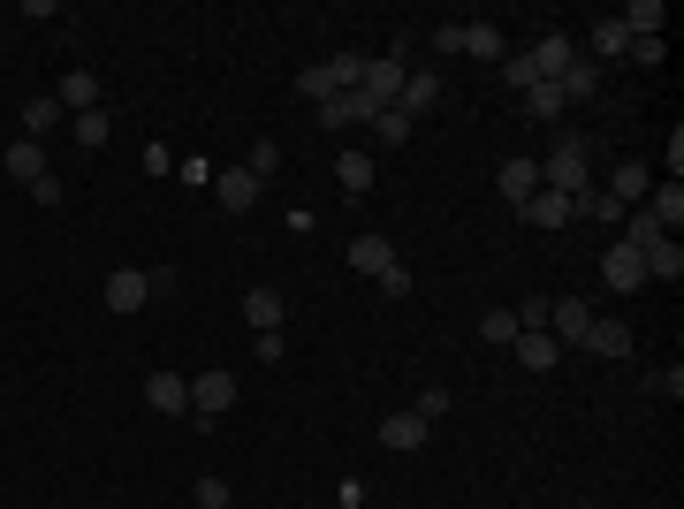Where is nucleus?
<instances>
[{
    "label": "nucleus",
    "mask_w": 684,
    "mask_h": 509,
    "mask_svg": "<svg viewBox=\"0 0 684 509\" xmlns=\"http://www.w3.org/2000/svg\"><path fill=\"white\" fill-rule=\"evenodd\" d=\"M578 350H594V358H632V327L594 312V327H586V342H578Z\"/></svg>",
    "instance_id": "obj_18"
},
{
    "label": "nucleus",
    "mask_w": 684,
    "mask_h": 509,
    "mask_svg": "<svg viewBox=\"0 0 684 509\" xmlns=\"http://www.w3.org/2000/svg\"><path fill=\"white\" fill-rule=\"evenodd\" d=\"M244 327L274 335V327H282V297H274V290H244Z\"/></svg>",
    "instance_id": "obj_27"
},
{
    "label": "nucleus",
    "mask_w": 684,
    "mask_h": 509,
    "mask_svg": "<svg viewBox=\"0 0 684 509\" xmlns=\"http://www.w3.org/2000/svg\"><path fill=\"white\" fill-rule=\"evenodd\" d=\"M145 403H153L160 419H183V411H190V381H183V373H145Z\"/></svg>",
    "instance_id": "obj_9"
},
{
    "label": "nucleus",
    "mask_w": 684,
    "mask_h": 509,
    "mask_svg": "<svg viewBox=\"0 0 684 509\" xmlns=\"http://www.w3.org/2000/svg\"><path fill=\"white\" fill-rule=\"evenodd\" d=\"M236 388H244V381H236V373H221V365H214V373H198V381H190V419L214 425L221 411L236 403Z\"/></svg>",
    "instance_id": "obj_3"
},
{
    "label": "nucleus",
    "mask_w": 684,
    "mask_h": 509,
    "mask_svg": "<svg viewBox=\"0 0 684 509\" xmlns=\"http://www.w3.org/2000/svg\"><path fill=\"white\" fill-rule=\"evenodd\" d=\"M252 175H258V183H274V175H282V145H252Z\"/></svg>",
    "instance_id": "obj_38"
},
{
    "label": "nucleus",
    "mask_w": 684,
    "mask_h": 509,
    "mask_svg": "<svg viewBox=\"0 0 684 509\" xmlns=\"http://www.w3.org/2000/svg\"><path fill=\"white\" fill-rule=\"evenodd\" d=\"M525 61H532V77H540V85H556L563 69H570V61H578V39H563V31H548V39L532 46V53H525Z\"/></svg>",
    "instance_id": "obj_8"
},
{
    "label": "nucleus",
    "mask_w": 684,
    "mask_h": 509,
    "mask_svg": "<svg viewBox=\"0 0 684 509\" xmlns=\"http://www.w3.org/2000/svg\"><path fill=\"white\" fill-rule=\"evenodd\" d=\"M433 99H441V77L419 69V77H403V91H395V115H411V123H419V115H433Z\"/></svg>",
    "instance_id": "obj_16"
},
{
    "label": "nucleus",
    "mask_w": 684,
    "mask_h": 509,
    "mask_svg": "<svg viewBox=\"0 0 684 509\" xmlns=\"http://www.w3.org/2000/svg\"><path fill=\"white\" fill-rule=\"evenodd\" d=\"M639 388H654V395H670V403H677V395H684V365H662V373H646Z\"/></svg>",
    "instance_id": "obj_36"
},
{
    "label": "nucleus",
    "mask_w": 684,
    "mask_h": 509,
    "mask_svg": "<svg viewBox=\"0 0 684 509\" xmlns=\"http://www.w3.org/2000/svg\"><path fill=\"white\" fill-rule=\"evenodd\" d=\"M46 129H61V99H53V91L23 99V137H46Z\"/></svg>",
    "instance_id": "obj_28"
},
{
    "label": "nucleus",
    "mask_w": 684,
    "mask_h": 509,
    "mask_svg": "<svg viewBox=\"0 0 684 509\" xmlns=\"http://www.w3.org/2000/svg\"><path fill=\"white\" fill-rule=\"evenodd\" d=\"M373 115H381V107H373L365 91H342V99H328V107H320V129H350V123L373 129Z\"/></svg>",
    "instance_id": "obj_14"
},
{
    "label": "nucleus",
    "mask_w": 684,
    "mask_h": 509,
    "mask_svg": "<svg viewBox=\"0 0 684 509\" xmlns=\"http://www.w3.org/2000/svg\"><path fill=\"white\" fill-rule=\"evenodd\" d=\"M495 190H502L510 206H525V198L540 190V160H502V175H495Z\"/></svg>",
    "instance_id": "obj_22"
},
{
    "label": "nucleus",
    "mask_w": 684,
    "mask_h": 509,
    "mask_svg": "<svg viewBox=\"0 0 684 509\" xmlns=\"http://www.w3.org/2000/svg\"><path fill=\"white\" fill-rule=\"evenodd\" d=\"M433 53H465V23H433Z\"/></svg>",
    "instance_id": "obj_39"
},
{
    "label": "nucleus",
    "mask_w": 684,
    "mask_h": 509,
    "mask_svg": "<svg viewBox=\"0 0 684 509\" xmlns=\"http://www.w3.org/2000/svg\"><path fill=\"white\" fill-rule=\"evenodd\" d=\"M441 411H449V388H419V419H441Z\"/></svg>",
    "instance_id": "obj_40"
},
{
    "label": "nucleus",
    "mask_w": 684,
    "mask_h": 509,
    "mask_svg": "<svg viewBox=\"0 0 684 509\" xmlns=\"http://www.w3.org/2000/svg\"><path fill=\"white\" fill-rule=\"evenodd\" d=\"M381 449H427V419H419V411H395V419H381Z\"/></svg>",
    "instance_id": "obj_24"
},
{
    "label": "nucleus",
    "mask_w": 684,
    "mask_h": 509,
    "mask_svg": "<svg viewBox=\"0 0 684 509\" xmlns=\"http://www.w3.org/2000/svg\"><path fill=\"white\" fill-rule=\"evenodd\" d=\"M411 115H395V107H381V115H373V137H381V145H403V137H411Z\"/></svg>",
    "instance_id": "obj_31"
},
{
    "label": "nucleus",
    "mask_w": 684,
    "mask_h": 509,
    "mask_svg": "<svg viewBox=\"0 0 684 509\" xmlns=\"http://www.w3.org/2000/svg\"><path fill=\"white\" fill-rule=\"evenodd\" d=\"M624 61H639V69H662V39H632V53Z\"/></svg>",
    "instance_id": "obj_41"
},
{
    "label": "nucleus",
    "mask_w": 684,
    "mask_h": 509,
    "mask_svg": "<svg viewBox=\"0 0 684 509\" xmlns=\"http://www.w3.org/2000/svg\"><path fill=\"white\" fill-rule=\"evenodd\" d=\"M600 274H608V290H616V297H632V290L646 282V266H639V252H632V244H608Z\"/></svg>",
    "instance_id": "obj_13"
},
{
    "label": "nucleus",
    "mask_w": 684,
    "mask_h": 509,
    "mask_svg": "<svg viewBox=\"0 0 684 509\" xmlns=\"http://www.w3.org/2000/svg\"><path fill=\"white\" fill-rule=\"evenodd\" d=\"M639 213L654 221V228H662V236H677V228H684V183H654Z\"/></svg>",
    "instance_id": "obj_10"
},
{
    "label": "nucleus",
    "mask_w": 684,
    "mask_h": 509,
    "mask_svg": "<svg viewBox=\"0 0 684 509\" xmlns=\"http://www.w3.org/2000/svg\"><path fill=\"white\" fill-rule=\"evenodd\" d=\"M479 335L495 342V350H510V342H517V312H487V320H479Z\"/></svg>",
    "instance_id": "obj_33"
},
{
    "label": "nucleus",
    "mask_w": 684,
    "mask_h": 509,
    "mask_svg": "<svg viewBox=\"0 0 684 509\" xmlns=\"http://www.w3.org/2000/svg\"><path fill=\"white\" fill-rule=\"evenodd\" d=\"M53 99H61V115H91V107H99V77H91V69H61V91H53Z\"/></svg>",
    "instance_id": "obj_15"
},
{
    "label": "nucleus",
    "mask_w": 684,
    "mask_h": 509,
    "mask_svg": "<svg viewBox=\"0 0 684 509\" xmlns=\"http://www.w3.org/2000/svg\"><path fill=\"white\" fill-rule=\"evenodd\" d=\"M578 213H594V221H624L632 206H616V198H608V190L594 183V190H578Z\"/></svg>",
    "instance_id": "obj_32"
},
{
    "label": "nucleus",
    "mask_w": 684,
    "mask_h": 509,
    "mask_svg": "<svg viewBox=\"0 0 684 509\" xmlns=\"http://www.w3.org/2000/svg\"><path fill=\"white\" fill-rule=\"evenodd\" d=\"M540 183H548V190H563V198L578 206V190H594V160H586V137H570V129H563V137H556V153L540 160Z\"/></svg>",
    "instance_id": "obj_1"
},
{
    "label": "nucleus",
    "mask_w": 684,
    "mask_h": 509,
    "mask_svg": "<svg viewBox=\"0 0 684 509\" xmlns=\"http://www.w3.org/2000/svg\"><path fill=\"white\" fill-rule=\"evenodd\" d=\"M381 297H411V266H388V274H381Z\"/></svg>",
    "instance_id": "obj_42"
},
{
    "label": "nucleus",
    "mask_w": 684,
    "mask_h": 509,
    "mask_svg": "<svg viewBox=\"0 0 684 509\" xmlns=\"http://www.w3.org/2000/svg\"><path fill=\"white\" fill-rule=\"evenodd\" d=\"M31 198H39V206H61V175L46 168V175H39V183H31Z\"/></svg>",
    "instance_id": "obj_43"
},
{
    "label": "nucleus",
    "mask_w": 684,
    "mask_h": 509,
    "mask_svg": "<svg viewBox=\"0 0 684 509\" xmlns=\"http://www.w3.org/2000/svg\"><path fill=\"white\" fill-rule=\"evenodd\" d=\"M145 304H153V274H145V266H115V274H107V312H145Z\"/></svg>",
    "instance_id": "obj_4"
},
{
    "label": "nucleus",
    "mask_w": 684,
    "mask_h": 509,
    "mask_svg": "<svg viewBox=\"0 0 684 509\" xmlns=\"http://www.w3.org/2000/svg\"><path fill=\"white\" fill-rule=\"evenodd\" d=\"M190 502H198V509H228L236 495H228V479H214V471H206V479L190 487Z\"/></svg>",
    "instance_id": "obj_34"
},
{
    "label": "nucleus",
    "mask_w": 684,
    "mask_h": 509,
    "mask_svg": "<svg viewBox=\"0 0 684 509\" xmlns=\"http://www.w3.org/2000/svg\"><path fill=\"white\" fill-rule=\"evenodd\" d=\"M510 350H517V365H525V373H556V365H563V342L556 335H517Z\"/></svg>",
    "instance_id": "obj_21"
},
{
    "label": "nucleus",
    "mask_w": 684,
    "mask_h": 509,
    "mask_svg": "<svg viewBox=\"0 0 684 509\" xmlns=\"http://www.w3.org/2000/svg\"><path fill=\"white\" fill-rule=\"evenodd\" d=\"M403 77H411V69H403L395 53H373V61H365V77H358V91H365L373 107H395V91H403Z\"/></svg>",
    "instance_id": "obj_5"
},
{
    "label": "nucleus",
    "mask_w": 684,
    "mask_h": 509,
    "mask_svg": "<svg viewBox=\"0 0 684 509\" xmlns=\"http://www.w3.org/2000/svg\"><path fill=\"white\" fill-rule=\"evenodd\" d=\"M69 137H77V145H107V115H99V107H91V115H69Z\"/></svg>",
    "instance_id": "obj_35"
},
{
    "label": "nucleus",
    "mask_w": 684,
    "mask_h": 509,
    "mask_svg": "<svg viewBox=\"0 0 684 509\" xmlns=\"http://www.w3.org/2000/svg\"><path fill=\"white\" fill-rule=\"evenodd\" d=\"M373 175H381V168H373V153H358V145L335 160V183L350 190V198H358V190H373Z\"/></svg>",
    "instance_id": "obj_26"
},
{
    "label": "nucleus",
    "mask_w": 684,
    "mask_h": 509,
    "mask_svg": "<svg viewBox=\"0 0 684 509\" xmlns=\"http://www.w3.org/2000/svg\"><path fill=\"white\" fill-rule=\"evenodd\" d=\"M0 168L16 175V183H23V190H31V183H39L46 175V145L39 137H23V145H8V153H0Z\"/></svg>",
    "instance_id": "obj_20"
},
{
    "label": "nucleus",
    "mask_w": 684,
    "mask_h": 509,
    "mask_svg": "<svg viewBox=\"0 0 684 509\" xmlns=\"http://www.w3.org/2000/svg\"><path fill=\"white\" fill-rule=\"evenodd\" d=\"M502 85L532 91V85H540V77H532V61H525V53H502Z\"/></svg>",
    "instance_id": "obj_37"
},
{
    "label": "nucleus",
    "mask_w": 684,
    "mask_h": 509,
    "mask_svg": "<svg viewBox=\"0 0 684 509\" xmlns=\"http://www.w3.org/2000/svg\"><path fill=\"white\" fill-rule=\"evenodd\" d=\"M616 23H624V39H662V31H670V8H662V0H632Z\"/></svg>",
    "instance_id": "obj_19"
},
{
    "label": "nucleus",
    "mask_w": 684,
    "mask_h": 509,
    "mask_svg": "<svg viewBox=\"0 0 684 509\" xmlns=\"http://www.w3.org/2000/svg\"><path fill=\"white\" fill-rule=\"evenodd\" d=\"M465 53H479V61H502L510 46H502V31H495V23H465Z\"/></svg>",
    "instance_id": "obj_30"
},
{
    "label": "nucleus",
    "mask_w": 684,
    "mask_h": 509,
    "mask_svg": "<svg viewBox=\"0 0 684 509\" xmlns=\"http://www.w3.org/2000/svg\"><path fill=\"white\" fill-rule=\"evenodd\" d=\"M586 327H594V304L586 297H556L548 304V335L556 342H586Z\"/></svg>",
    "instance_id": "obj_11"
},
{
    "label": "nucleus",
    "mask_w": 684,
    "mask_h": 509,
    "mask_svg": "<svg viewBox=\"0 0 684 509\" xmlns=\"http://www.w3.org/2000/svg\"><path fill=\"white\" fill-rule=\"evenodd\" d=\"M556 85H563V99H594V91L608 85V69H594V61L578 53V61H570V69H563V77H556Z\"/></svg>",
    "instance_id": "obj_25"
},
{
    "label": "nucleus",
    "mask_w": 684,
    "mask_h": 509,
    "mask_svg": "<svg viewBox=\"0 0 684 509\" xmlns=\"http://www.w3.org/2000/svg\"><path fill=\"white\" fill-rule=\"evenodd\" d=\"M517 221H525V228H548V236H556L563 221H578V206H570L563 190H548V183H540V190H532V198L517 206Z\"/></svg>",
    "instance_id": "obj_6"
},
{
    "label": "nucleus",
    "mask_w": 684,
    "mask_h": 509,
    "mask_svg": "<svg viewBox=\"0 0 684 509\" xmlns=\"http://www.w3.org/2000/svg\"><path fill=\"white\" fill-rule=\"evenodd\" d=\"M639 266H646V282H677L684 274V244L677 236H654V244L639 252Z\"/></svg>",
    "instance_id": "obj_17"
},
{
    "label": "nucleus",
    "mask_w": 684,
    "mask_h": 509,
    "mask_svg": "<svg viewBox=\"0 0 684 509\" xmlns=\"http://www.w3.org/2000/svg\"><path fill=\"white\" fill-rule=\"evenodd\" d=\"M600 190H608L616 206H639L646 190H654V175H646V160H616V168H608V183H600Z\"/></svg>",
    "instance_id": "obj_12"
},
{
    "label": "nucleus",
    "mask_w": 684,
    "mask_h": 509,
    "mask_svg": "<svg viewBox=\"0 0 684 509\" xmlns=\"http://www.w3.org/2000/svg\"><path fill=\"white\" fill-rule=\"evenodd\" d=\"M563 107H570L563 85H532V91H525V115H532V123H563Z\"/></svg>",
    "instance_id": "obj_29"
},
{
    "label": "nucleus",
    "mask_w": 684,
    "mask_h": 509,
    "mask_svg": "<svg viewBox=\"0 0 684 509\" xmlns=\"http://www.w3.org/2000/svg\"><path fill=\"white\" fill-rule=\"evenodd\" d=\"M258 190H266V183H258L252 168H214V198H221L228 213H252V206H258Z\"/></svg>",
    "instance_id": "obj_7"
},
{
    "label": "nucleus",
    "mask_w": 684,
    "mask_h": 509,
    "mask_svg": "<svg viewBox=\"0 0 684 509\" xmlns=\"http://www.w3.org/2000/svg\"><path fill=\"white\" fill-rule=\"evenodd\" d=\"M350 266H358V274H373V282H381L388 266H395V244H388V236H350Z\"/></svg>",
    "instance_id": "obj_23"
},
{
    "label": "nucleus",
    "mask_w": 684,
    "mask_h": 509,
    "mask_svg": "<svg viewBox=\"0 0 684 509\" xmlns=\"http://www.w3.org/2000/svg\"><path fill=\"white\" fill-rule=\"evenodd\" d=\"M358 77H365V53H335V61H312L297 77V91L312 99V107H328V99H342V91H358Z\"/></svg>",
    "instance_id": "obj_2"
}]
</instances>
